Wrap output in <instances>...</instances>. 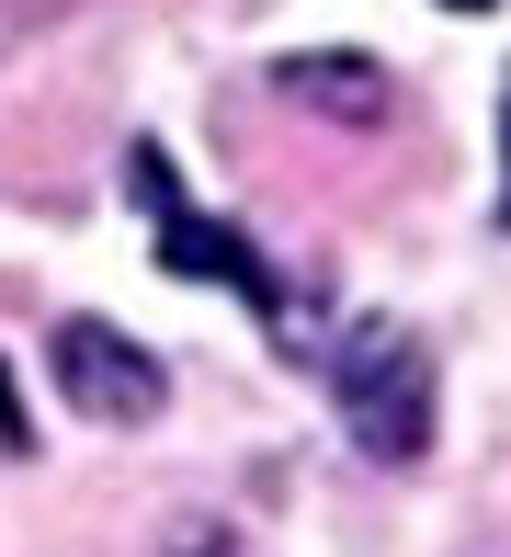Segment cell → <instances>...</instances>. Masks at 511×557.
I'll list each match as a JSON object with an SVG mask.
<instances>
[{
    "label": "cell",
    "mask_w": 511,
    "mask_h": 557,
    "mask_svg": "<svg viewBox=\"0 0 511 557\" xmlns=\"http://www.w3.org/2000/svg\"><path fill=\"white\" fill-rule=\"evenodd\" d=\"M500 227H511V114H500Z\"/></svg>",
    "instance_id": "7"
},
{
    "label": "cell",
    "mask_w": 511,
    "mask_h": 557,
    "mask_svg": "<svg viewBox=\"0 0 511 557\" xmlns=\"http://www.w3.org/2000/svg\"><path fill=\"white\" fill-rule=\"evenodd\" d=\"M0 444H12V455L35 444V421H23V398H12V375H0Z\"/></svg>",
    "instance_id": "6"
},
{
    "label": "cell",
    "mask_w": 511,
    "mask_h": 557,
    "mask_svg": "<svg viewBox=\"0 0 511 557\" xmlns=\"http://www.w3.org/2000/svg\"><path fill=\"white\" fill-rule=\"evenodd\" d=\"M329 398H341V433L375 467H421L432 455V352L398 319H352L329 352Z\"/></svg>",
    "instance_id": "1"
},
{
    "label": "cell",
    "mask_w": 511,
    "mask_h": 557,
    "mask_svg": "<svg viewBox=\"0 0 511 557\" xmlns=\"http://www.w3.org/2000/svg\"><path fill=\"white\" fill-rule=\"evenodd\" d=\"M273 91L307 114H329V125H352V137H375V125L398 114V81L375 58H352V46H329V58H273Z\"/></svg>",
    "instance_id": "4"
},
{
    "label": "cell",
    "mask_w": 511,
    "mask_h": 557,
    "mask_svg": "<svg viewBox=\"0 0 511 557\" xmlns=\"http://www.w3.org/2000/svg\"><path fill=\"white\" fill-rule=\"evenodd\" d=\"M148 557H250V546H239V523H216V512H171L160 535H148Z\"/></svg>",
    "instance_id": "5"
},
{
    "label": "cell",
    "mask_w": 511,
    "mask_h": 557,
    "mask_svg": "<svg viewBox=\"0 0 511 557\" xmlns=\"http://www.w3.org/2000/svg\"><path fill=\"white\" fill-rule=\"evenodd\" d=\"M444 12H489V0H444Z\"/></svg>",
    "instance_id": "8"
},
{
    "label": "cell",
    "mask_w": 511,
    "mask_h": 557,
    "mask_svg": "<svg viewBox=\"0 0 511 557\" xmlns=\"http://www.w3.org/2000/svg\"><path fill=\"white\" fill-rule=\"evenodd\" d=\"M46 364H58V398H68V410L114 421V433H125V421H160V398H171L160 352H148V342H125L114 319H58Z\"/></svg>",
    "instance_id": "3"
},
{
    "label": "cell",
    "mask_w": 511,
    "mask_h": 557,
    "mask_svg": "<svg viewBox=\"0 0 511 557\" xmlns=\"http://www.w3.org/2000/svg\"><path fill=\"white\" fill-rule=\"evenodd\" d=\"M125 194L160 216V262H171V273H216V285H239L250 308L285 319V285H273V262L239 239V227H216V216H194V206H183V183H171V148H148V137L125 148Z\"/></svg>",
    "instance_id": "2"
}]
</instances>
